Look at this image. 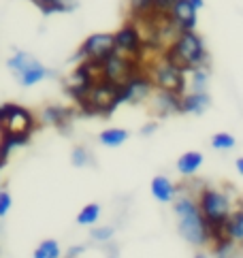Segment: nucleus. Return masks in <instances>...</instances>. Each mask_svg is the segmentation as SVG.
I'll return each instance as SVG.
<instances>
[{"instance_id": "obj_33", "label": "nucleus", "mask_w": 243, "mask_h": 258, "mask_svg": "<svg viewBox=\"0 0 243 258\" xmlns=\"http://www.w3.org/2000/svg\"><path fill=\"white\" fill-rule=\"evenodd\" d=\"M154 128H156V124H147V126L143 128V135H152Z\"/></svg>"}, {"instance_id": "obj_31", "label": "nucleus", "mask_w": 243, "mask_h": 258, "mask_svg": "<svg viewBox=\"0 0 243 258\" xmlns=\"http://www.w3.org/2000/svg\"><path fill=\"white\" fill-rule=\"evenodd\" d=\"M177 0H154V11L156 13H169Z\"/></svg>"}, {"instance_id": "obj_14", "label": "nucleus", "mask_w": 243, "mask_h": 258, "mask_svg": "<svg viewBox=\"0 0 243 258\" xmlns=\"http://www.w3.org/2000/svg\"><path fill=\"white\" fill-rule=\"evenodd\" d=\"M154 111L160 117L173 115V113H181V96L173 94V92L156 90V94H154Z\"/></svg>"}, {"instance_id": "obj_3", "label": "nucleus", "mask_w": 243, "mask_h": 258, "mask_svg": "<svg viewBox=\"0 0 243 258\" xmlns=\"http://www.w3.org/2000/svg\"><path fill=\"white\" fill-rule=\"evenodd\" d=\"M162 60L171 62L173 67L181 69L184 73L190 75L192 71L207 67L209 51H207V47H205L203 36L196 30L177 32L173 36V41L166 45V49L162 53Z\"/></svg>"}, {"instance_id": "obj_10", "label": "nucleus", "mask_w": 243, "mask_h": 258, "mask_svg": "<svg viewBox=\"0 0 243 258\" xmlns=\"http://www.w3.org/2000/svg\"><path fill=\"white\" fill-rule=\"evenodd\" d=\"M139 73L137 69V58H128L124 53L113 51L107 60H102L100 64V79L102 81H109L113 86H122L126 81Z\"/></svg>"}, {"instance_id": "obj_9", "label": "nucleus", "mask_w": 243, "mask_h": 258, "mask_svg": "<svg viewBox=\"0 0 243 258\" xmlns=\"http://www.w3.org/2000/svg\"><path fill=\"white\" fill-rule=\"evenodd\" d=\"M152 79H154L156 90L173 92V94H179V96H184L186 88H188V73L173 67V64L166 60H160L158 64H154Z\"/></svg>"}, {"instance_id": "obj_15", "label": "nucleus", "mask_w": 243, "mask_h": 258, "mask_svg": "<svg viewBox=\"0 0 243 258\" xmlns=\"http://www.w3.org/2000/svg\"><path fill=\"white\" fill-rule=\"evenodd\" d=\"M211 98L207 92H186L181 96V113H192V115H201L209 109Z\"/></svg>"}, {"instance_id": "obj_24", "label": "nucleus", "mask_w": 243, "mask_h": 258, "mask_svg": "<svg viewBox=\"0 0 243 258\" xmlns=\"http://www.w3.org/2000/svg\"><path fill=\"white\" fill-rule=\"evenodd\" d=\"M98 218H100V205H98V203H90V205H86L77 214V224L92 226V224L98 222Z\"/></svg>"}, {"instance_id": "obj_4", "label": "nucleus", "mask_w": 243, "mask_h": 258, "mask_svg": "<svg viewBox=\"0 0 243 258\" xmlns=\"http://www.w3.org/2000/svg\"><path fill=\"white\" fill-rule=\"evenodd\" d=\"M7 67H9V71H11L13 75L17 77V81H20L24 88L36 86L39 81H43L45 77L51 75V71L45 67V64H41L39 60H36L32 53H28V51H17L13 58H9Z\"/></svg>"}, {"instance_id": "obj_8", "label": "nucleus", "mask_w": 243, "mask_h": 258, "mask_svg": "<svg viewBox=\"0 0 243 258\" xmlns=\"http://www.w3.org/2000/svg\"><path fill=\"white\" fill-rule=\"evenodd\" d=\"M152 94H156V86H154L152 75L139 71L126 81V84L119 86L115 103H117V107L124 105V103L126 105H139V103H145Z\"/></svg>"}, {"instance_id": "obj_13", "label": "nucleus", "mask_w": 243, "mask_h": 258, "mask_svg": "<svg viewBox=\"0 0 243 258\" xmlns=\"http://www.w3.org/2000/svg\"><path fill=\"white\" fill-rule=\"evenodd\" d=\"M199 9H194L188 0H177L173 5V9L169 11L171 24L175 26L177 32H188L196 28V22H199Z\"/></svg>"}, {"instance_id": "obj_5", "label": "nucleus", "mask_w": 243, "mask_h": 258, "mask_svg": "<svg viewBox=\"0 0 243 258\" xmlns=\"http://www.w3.org/2000/svg\"><path fill=\"white\" fill-rule=\"evenodd\" d=\"M100 64L102 62H81L73 69V73L67 79V92L71 98H75V103H83L86 96L90 94V90L96 86V81L100 79Z\"/></svg>"}, {"instance_id": "obj_19", "label": "nucleus", "mask_w": 243, "mask_h": 258, "mask_svg": "<svg viewBox=\"0 0 243 258\" xmlns=\"http://www.w3.org/2000/svg\"><path fill=\"white\" fill-rule=\"evenodd\" d=\"M203 160L205 158L201 152H186L179 156V160H177V171H179L184 177H192V175L201 169Z\"/></svg>"}, {"instance_id": "obj_2", "label": "nucleus", "mask_w": 243, "mask_h": 258, "mask_svg": "<svg viewBox=\"0 0 243 258\" xmlns=\"http://www.w3.org/2000/svg\"><path fill=\"white\" fill-rule=\"evenodd\" d=\"M173 211L177 218V228H179V235L194 247H205L211 245V237H209V226L207 220L203 218L199 201L196 195L179 188L177 192V199L173 201Z\"/></svg>"}, {"instance_id": "obj_28", "label": "nucleus", "mask_w": 243, "mask_h": 258, "mask_svg": "<svg viewBox=\"0 0 243 258\" xmlns=\"http://www.w3.org/2000/svg\"><path fill=\"white\" fill-rule=\"evenodd\" d=\"M71 162H73V167L83 169L92 162V156H90V152L86 150V147H75L73 154H71Z\"/></svg>"}, {"instance_id": "obj_20", "label": "nucleus", "mask_w": 243, "mask_h": 258, "mask_svg": "<svg viewBox=\"0 0 243 258\" xmlns=\"http://www.w3.org/2000/svg\"><path fill=\"white\" fill-rule=\"evenodd\" d=\"M32 3L41 9L45 15L51 13H67L75 9V0H32Z\"/></svg>"}, {"instance_id": "obj_25", "label": "nucleus", "mask_w": 243, "mask_h": 258, "mask_svg": "<svg viewBox=\"0 0 243 258\" xmlns=\"http://www.w3.org/2000/svg\"><path fill=\"white\" fill-rule=\"evenodd\" d=\"M128 11L133 20H141V17L154 13V0H128Z\"/></svg>"}, {"instance_id": "obj_18", "label": "nucleus", "mask_w": 243, "mask_h": 258, "mask_svg": "<svg viewBox=\"0 0 243 258\" xmlns=\"http://www.w3.org/2000/svg\"><path fill=\"white\" fill-rule=\"evenodd\" d=\"M71 119V109L62 107V105H49L43 109V122L55 126V128H64Z\"/></svg>"}, {"instance_id": "obj_22", "label": "nucleus", "mask_w": 243, "mask_h": 258, "mask_svg": "<svg viewBox=\"0 0 243 258\" xmlns=\"http://www.w3.org/2000/svg\"><path fill=\"white\" fill-rule=\"evenodd\" d=\"M237 252H239V245L235 241H230L228 237L211 245V256L213 258H237Z\"/></svg>"}, {"instance_id": "obj_12", "label": "nucleus", "mask_w": 243, "mask_h": 258, "mask_svg": "<svg viewBox=\"0 0 243 258\" xmlns=\"http://www.w3.org/2000/svg\"><path fill=\"white\" fill-rule=\"evenodd\" d=\"M115 34V51L124 53L128 58H139L145 49V36L141 32V26L135 20L126 22Z\"/></svg>"}, {"instance_id": "obj_21", "label": "nucleus", "mask_w": 243, "mask_h": 258, "mask_svg": "<svg viewBox=\"0 0 243 258\" xmlns=\"http://www.w3.org/2000/svg\"><path fill=\"white\" fill-rule=\"evenodd\" d=\"M126 139H128V131H124V128H107L98 137V141L105 147H119L126 143Z\"/></svg>"}, {"instance_id": "obj_11", "label": "nucleus", "mask_w": 243, "mask_h": 258, "mask_svg": "<svg viewBox=\"0 0 243 258\" xmlns=\"http://www.w3.org/2000/svg\"><path fill=\"white\" fill-rule=\"evenodd\" d=\"M115 51V34L111 32H96L90 34L86 41L81 43V47L77 51V58L81 62H102L107 60L111 53Z\"/></svg>"}, {"instance_id": "obj_7", "label": "nucleus", "mask_w": 243, "mask_h": 258, "mask_svg": "<svg viewBox=\"0 0 243 258\" xmlns=\"http://www.w3.org/2000/svg\"><path fill=\"white\" fill-rule=\"evenodd\" d=\"M0 128L5 135L30 139L34 131V115L22 105H3L0 107Z\"/></svg>"}, {"instance_id": "obj_32", "label": "nucleus", "mask_w": 243, "mask_h": 258, "mask_svg": "<svg viewBox=\"0 0 243 258\" xmlns=\"http://www.w3.org/2000/svg\"><path fill=\"white\" fill-rule=\"evenodd\" d=\"M188 3H190L194 9H199V11H201V9L205 7V0H188Z\"/></svg>"}, {"instance_id": "obj_6", "label": "nucleus", "mask_w": 243, "mask_h": 258, "mask_svg": "<svg viewBox=\"0 0 243 258\" xmlns=\"http://www.w3.org/2000/svg\"><path fill=\"white\" fill-rule=\"evenodd\" d=\"M117 90L119 86H113L109 81H102L98 79L96 86L90 90V94L86 96V100L79 105L83 113H94V115H102V117H109L111 113L117 109Z\"/></svg>"}, {"instance_id": "obj_30", "label": "nucleus", "mask_w": 243, "mask_h": 258, "mask_svg": "<svg viewBox=\"0 0 243 258\" xmlns=\"http://www.w3.org/2000/svg\"><path fill=\"white\" fill-rule=\"evenodd\" d=\"M13 207V199L7 190H0V218H5Z\"/></svg>"}, {"instance_id": "obj_16", "label": "nucleus", "mask_w": 243, "mask_h": 258, "mask_svg": "<svg viewBox=\"0 0 243 258\" xmlns=\"http://www.w3.org/2000/svg\"><path fill=\"white\" fill-rule=\"evenodd\" d=\"M149 188H152V195L158 203H173L177 199V192H179V188L166 175H156Z\"/></svg>"}, {"instance_id": "obj_35", "label": "nucleus", "mask_w": 243, "mask_h": 258, "mask_svg": "<svg viewBox=\"0 0 243 258\" xmlns=\"http://www.w3.org/2000/svg\"><path fill=\"white\" fill-rule=\"evenodd\" d=\"M194 258H213V256H211V254H205V252H199Z\"/></svg>"}, {"instance_id": "obj_23", "label": "nucleus", "mask_w": 243, "mask_h": 258, "mask_svg": "<svg viewBox=\"0 0 243 258\" xmlns=\"http://www.w3.org/2000/svg\"><path fill=\"white\" fill-rule=\"evenodd\" d=\"M60 256H62V250L55 239H45L34 250V258H60Z\"/></svg>"}, {"instance_id": "obj_17", "label": "nucleus", "mask_w": 243, "mask_h": 258, "mask_svg": "<svg viewBox=\"0 0 243 258\" xmlns=\"http://www.w3.org/2000/svg\"><path fill=\"white\" fill-rule=\"evenodd\" d=\"M224 230H226V237L230 241H235L239 247H243V203H239L237 209L232 211Z\"/></svg>"}, {"instance_id": "obj_27", "label": "nucleus", "mask_w": 243, "mask_h": 258, "mask_svg": "<svg viewBox=\"0 0 243 258\" xmlns=\"http://www.w3.org/2000/svg\"><path fill=\"white\" fill-rule=\"evenodd\" d=\"M235 137L228 135V133H216L211 137V147L213 150H220V152H226V150H232L235 147Z\"/></svg>"}, {"instance_id": "obj_29", "label": "nucleus", "mask_w": 243, "mask_h": 258, "mask_svg": "<svg viewBox=\"0 0 243 258\" xmlns=\"http://www.w3.org/2000/svg\"><path fill=\"white\" fill-rule=\"evenodd\" d=\"M90 235H92V239H94V241L105 243V241H109V239L115 235V228H113V226H98V228L92 230Z\"/></svg>"}, {"instance_id": "obj_26", "label": "nucleus", "mask_w": 243, "mask_h": 258, "mask_svg": "<svg viewBox=\"0 0 243 258\" xmlns=\"http://www.w3.org/2000/svg\"><path fill=\"white\" fill-rule=\"evenodd\" d=\"M190 92H207V84H209V71L207 67H203V69H196L190 73Z\"/></svg>"}, {"instance_id": "obj_1", "label": "nucleus", "mask_w": 243, "mask_h": 258, "mask_svg": "<svg viewBox=\"0 0 243 258\" xmlns=\"http://www.w3.org/2000/svg\"><path fill=\"white\" fill-rule=\"evenodd\" d=\"M196 201H199L201 214L207 220L209 226V237H211V245L226 239V222L232 216V211L237 209V203L232 201L228 190L222 188H211V186H201L196 192Z\"/></svg>"}, {"instance_id": "obj_34", "label": "nucleus", "mask_w": 243, "mask_h": 258, "mask_svg": "<svg viewBox=\"0 0 243 258\" xmlns=\"http://www.w3.org/2000/svg\"><path fill=\"white\" fill-rule=\"evenodd\" d=\"M235 167H237V171L243 175V158H237V162H235Z\"/></svg>"}]
</instances>
